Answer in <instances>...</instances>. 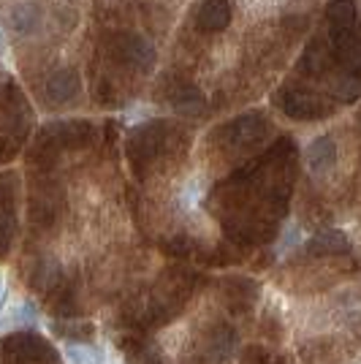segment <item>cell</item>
Wrapping results in <instances>:
<instances>
[{
	"mask_svg": "<svg viewBox=\"0 0 361 364\" xmlns=\"http://www.w3.org/2000/svg\"><path fill=\"white\" fill-rule=\"evenodd\" d=\"M9 364H60L58 353L36 334H14L3 343Z\"/></svg>",
	"mask_w": 361,
	"mask_h": 364,
	"instance_id": "cell-1",
	"label": "cell"
},
{
	"mask_svg": "<svg viewBox=\"0 0 361 364\" xmlns=\"http://www.w3.org/2000/svg\"><path fill=\"white\" fill-rule=\"evenodd\" d=\"M120 55L125 58V63H131L136 68H152L155 65V46L141 38V36H122L120 38Z\"/></svg>",
	"mask_w": 361,
	"mask_h": 364,
	"instance_id": "cell-2",
	"label": "cell"
},
{
	"mask_svg": "<svg viewBox=\"0 0 361 364\" xmlns=\"http://www.w3.org/2000/svg\"><path fill=\"white\" fill-rule=\"evenodd\" d=\"M228 22H231V6H228V0H207L201 6V11H198V28L201 31H210V33L226 31Z\"/></svg>",
	"mask_w": 361,
	"mask_h": 364,
	"instance_id": "cell-3",
	"label": "cell"
},
{
	"mask_svg": "<svg viewBox=\"0 0 361 364\" xmlns=\"http://www.w3.org/2000/svg\"><path fill=\"white\" fill-rule=\"evenodd\" d=\"M76 90H79V79L74 71H58L46 82V98L52 104H68L76 95Z\"/></svg>",
	"mask_w": 361,
	"mask_h": 364,
	"instance_id": "cell-4",
	"label": "cell"
},
{
	"mask_svg": "<svg viewBox=\"0 0 361 364\" xmlns=\"http://www.w3.org/2000/svg\"><path fill=\"white\" fill-rule=\"evenodd\" d=\"M125 359L131 364H168L163 359V353L155 348L152 343H144V340H136V337H125L120 343Z\"/></svg>",
	"mask_w": 361,
	"mask_h": 364,
	"instance_id": "cell-5",
	"label": "cell"
},
{
	"mask_svg": "<svg viewBox=\"0 0 361 364\" xmlns=\"http://www.w3.org/2000/svg\"><path fill=\"white\" fill-rule=\"evenodd\" d=\"M307 164L313 171H329L337 164V144L329 136H320L313 141V147L307 150Z\"/></svg>",
	"mask_w": 361,
	"mask_h": 364,
	"instance_id": "cell-6",
	"label": "cell"
},
{
	"mask_svg": "<svg viewBox=\"0 0 361 364\" xmlns=\"http://www.w3.org/2000/svg\"><path fill=\"white\" fill-rule=\"evenodd\" d=\"M38 19H41V14H38V9L33 3H16L14 9L9 11V22H11L16 36H31L38 28Z\"/></svg>",
	"mask_w": 361,
	"mask_h": 364,
	"instance_id": "cell-7",
	"label": "cell"
},
{
	"mask_svg": "<svg viewBox=\"0 0 361 364\" xmlns=\"http://www.w3.org/2000/svg\"><path fill=\"white\" fill-rule=\"evenodd\" d=\"M307 250L310 253H343L347 250V240L337 231H329V234H318L316 240L307 242Z\"/></svg>",
	"mask_w": 361,
	"mask_h": 364,
	"instance_id": "cell-8",
	"label": "cell"
},
{
	"mask_svg": "<svg viewBox=\"0 0 361 364\" xmlns=\"http://www.w3.org/2000/svg\"><path fill=\"white\" fill-rule=\"evenodd\" d=\"M286 109H288V114H293V117H316L318 112H320V104H318L316 98H310V95H291L286 101Z\"/></svg>",
	"mask_w": 361,
	"mask_h": 364,
	"instance_id": "cell-9",
	"label": "cell"
},
{
	"mask_svg": "<svg viewBox=\"0 0 361 364\" xmlns=\"http://www.w3.org/2000/svg\"><path fill=\"white\" fill-rule=\"evenodd\" d=\"M65 353H68V359H71L74 364H98V353H95L90 346L71 343V346L65 348Z\"/></svg>",
	"mask_w": 361,
	"mask_h": 364,
	"instance_id": "cell-10",
	"label": "cell"
},
{
	"mask_svg": "<svg viewBox=\"0 0 361 364\" xmlns=\"http://www.w3.org/2000/svg\"><path fill=\"white\" fill-rule=\"evenodd\" d=\"M11 234H14V220H11V215H0V256L6 253V247L11 242Z\"/></svg>",
	"mask_w": 361,
	"mask_h": 364,
	"instance_id": "cell-11",
	"label": "cell"
},
{
	"mask_svg": "<svg viewBox=\"0 0 361 364\" xmlns=\"http://www.w3.org/2000/svg\"><path fill=\"white\" fill-rule=\"evenodd\" d=\"M0 49H3V33H0Z\"/></svg>",
	"mask_w": 361,
	"mask_h": 364,
	"instance_id": "cell-12",
	"label": "cell"
}]
</instances>
